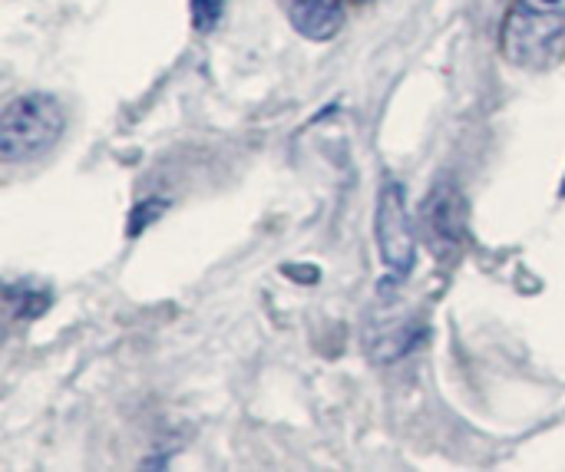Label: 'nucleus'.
I'll use <instances>...</instances> for the list:
<instances>
[{"instance_id": "1", "label": "nucleus", "mask_w": 565, "mask_h": 472, "mask_svg": "<svg viewBox=\"0 0 565 472\" xmlns=\"http://www.w3.org/2000/svg\"><path fill=\"white\" fill-rule=\"evenodd\" d=\"M66 129V116L56 96L23 93L17 96L0 119V159L7 165L30 162L50 152Z\"/></svg>"}, {"instance_id": "2", "label": "nucleus", "mask_w": 565, "mask_h": 472, "mask_svg": "<svg viewBox=\"0 0 565 472\" xmlns=\"http://www.w3.org/2000/svg\"><path fill=\"white\" fill-rule=\"evenodd\" d=\"M565 40V0H520L507 23V53L520 66L546 63Z\"/></svg>"}, {"instance_id": "3", "label": "nucleus", "mask_w": 565, "mask_h": 472, "mask_svg": "<svg viewBox=\"0 0 565 472\" xmlns=\"http://www.w3.org/2000/svg\"><path fill=\"white\" fill-rule=\"evenodd\" d=\"M374 235H377L381 261L387 265L391 278L394 281L407 278L417 261V238H414L401 182H384L377 195V208H374Z\"/></svg>"}, {"instance_id": "4", "label": "nucleus", "mask_w": 565, "mask_h": 472, "mask_svg": "<svg viewBox=\"0 0 565 472\" xmlns=\"http://www.w3.org/2000/svg\"><path fill=\"white\" fill-rule=\"evenodd\" d=\"M424 222V238L437 258H447L463 235V199L454 185H437L420 212Z\"/></svg>"}, {"instance_id": "5", "label": "nucleus", "mask_w": 565, "mask_h": 472, "mask_svg": "<svg viewBox=\"0 0 565 472\" xmlns=\"http://www.w3.org/2000/svg\"><path fill=\"white\" fill-rule=\"evenodd\" d=\"M288 20L308 40H331L344 23V7L341 0H295Z\"/></svg>"}, {"instance_id": "6", "label": "nucleus", "mask_w": 565, "mask_h": 472, "mask_svg": "<svg viewBox=\"0 0 565 472\" xmlns=\"http://www.w3.org/2000/svg\"><path fill=\"white\" fill-rule=\"evenodd\" d=\"M7 304L17 318H40L50 308V294L40 288H30V285H10Z\"/></svg>"}, {"instance_id": "7", "label": "nucleus", "mask_w": 565, "mask_h": 472, "mask_svg": "<svg viewBox=\"0 0 565 472\" xmlns=\"http://www.w3.org/2000/svg\"><path fill=\"white\" fill-rule=\"evenodd\" d=\"M162 212H166V202H159V199L139 202V205L129 212V228H126V235H142L152 222H159Z\"/></svg>"}, {"instance_id": "8", "label": "nucleus", "mask_w": 565, "mask_h": 472, "mask_svg": "<svg viewBox=\"0 0 565 472\" xmlns=\"http://www.w3.org/2000/svg\"><path fill=\"white\" fill-rule=\"evenodd\" d=\"M225 0H192V23L195 30H212L222 17Z\"/></svg>"}, {"instance_id": "9", "label": "nucleus", "mask_w": 565, "mask_h": 472, "mask_svg": "<svg viewBox=\"0 0 565 472\" xmlns=\"http://www.w3.org/2000/svg\"><path fill=\"white\" fill-rule=\"evenodd\" d=\"M563 195H565V185H563Z\"/></svg>"}]
</instances>
